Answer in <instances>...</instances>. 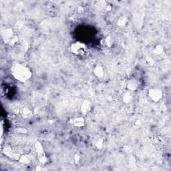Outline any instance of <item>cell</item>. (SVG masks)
Returning <instances> with one entry per match:
<instances>
[{
  "label": "cell",
  "mask_w": 171,
  "mask_h": 171,
  "mask_svg": "<svg viewBox=\"0 0 171 171\" xmlns=\"http://www.w3.org/2000/svg\"><path fill=\"white\" fill-rule=\"evenodd\" d=\"M12 74L16 80L20 82L28 80L31 76V72L27 66L21 64H16L12 68Z\"/></svg>",
  "instance_id": "6da1fadb"
},
{
  "label": "cell",
  "mask_w": 171,
  "mask_h": 171,
  "mask_svg": "<svg viewBox=\"0 0 171 171\" xmlns=\"http://www.w3.org/2000/svg\"><path fill=\"white\" fill-rule=\"evenodd\" d=\"M2 37L5 43L13 45L17 41V38L13 30L11 28H6L2 30Z\"/></svg>",
  "instance_id": "7a4b0ae2"
},
{
  "label": "cell",
  "mask_w": 171,
  "mask_h": 171,
  "mask_svg": "<svg viewBox=\"0 0 171 171\" xmlns=\"http://www.w3.org/2000/svg\"><path fill=\"white\" fill-rule=\"evenodd\" d=\"M71 52L78 55H82L86 52V45L81 42H76L70 46Z\"/></svg>",
  "instance_id": "3957f363"
},
{
  "label": "cell",
  "mask_w": 171,
  "mask_h": 171,
  "mask_svg": "<svg viewBox=\"0 0 171 171\" xmlns=\"http://www.w3.org/2000/svg\"><path fill=\"white\" fill-rule=\"evenodd\" d=\"M36 149L37 151V153H38V159H39L40 163H43V164L45 163L46 161H47L46 160H47V159H46V156L45 154V152L44 151L42 146H41V145L40 144H39V143H36Z\"/></svg>",
  "instance_id": "277c9868"
},
{
  "label": "cell",
  "mask_w": 171,
  "mask_h": 171,
  "mask_svg": "<svg viewBox=\"0 0 171 171\" xmlns=\"http://www.w3.org/2000/svg\"><path fill=\"white\" fill-rule=\"evenodd\" d=\"M149 96L151 98V100L154 102H158L161 99L162 96H163V93H162L161 90L156 88H154L149 90Z\"/></svg>",
  "instance_id": "5b68a950"
},
{
  "label": "cell",
  "mask_w": 171,
  "mask_h": 171,
  "mask_svg": "<svg viewBox=\"0 0 171 171\" xmlns=\"http://www.w3.org/2000/svg\"><path fill=\"white\" fill-rule=\"evenodd\" d=\"M71 124L76 127H82L84 125V119L80 117L74 118L71 121Z\"/></svg>",
  "instance_id": "8992f818"
},
{
  "label": "cell",
  "mask_w": 171,
  "mask_h": 171,
  "mask_svg": "<svg viewBox=\"0 0 171 171\" xmlns=\"http://www.w3.org/2000/svg\"><path fill=\"white\" fill-rule=\"evenodd\" d=\"M90 110V104L88 101H84L83 104H82L81 110L82 113L84 114H86L87 113L89 112Z\"/></svg>",
  "instance_id": "52a82bcc"
},
{
  "label": "cell",
  "mask_w": 171,
  "mask_h": 171,
  "mask_svg": "<svg viewBox=\"0 0 171 171\" xmlns=\"http://www.w3.org/2000/svg\"><path fill=\"white\" fill-rule=\"evenodd\" d=\"M94 74L97 77H98V78L102 77L104 74V70L102 66H100V65L97 66L94 69Z\"/></svg>",
  "instance_id": "ba28073f"
},
{
  "label": "cell",
  "mask_w": 171,
  "mask_h": 171,
  "mask_svg": "<svg viewBox=\"0 0 171 171\" xmlns=\"http://www.w3.org/2000/svg\"><path fill=\"white\" fill-rule=\"evenodd\" d=\"M137 87H138V84L135 80H129L127 83V88L129 90L131 91L135 90L137 88Z\"/></svg>",
  "instance_id": "9c48e42d"
},
{
  "label": "cell",
  "mask_w": 171,
  "mask_h": 171,
  "mask_svg": "<svg viewBox=\"0 0 171 171\" xmlns=\"http://www.w3.org/2000/svg\"><path fill=\"white\" fill-rule=\"evenodd\" d=\"M31 158L29 155H24L22 156L20 158V161L23 163H28L29 162H30Z\"/></svg>",
  "instance_id": "30bf717a"
}]
</instances>
